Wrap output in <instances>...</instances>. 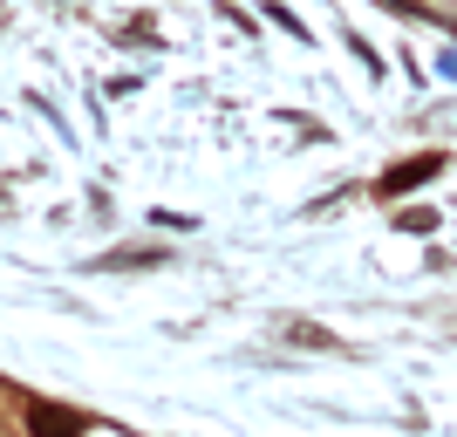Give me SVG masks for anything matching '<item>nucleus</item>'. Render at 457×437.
<instances>
[{"instance_id":"1","label":"nucleus","mask_w":457,"mask_h":437,"mask_svg":"<svg viewBox=\"0 0 457 437\" xmlns=\"http://www.w3.org/2000/svg\"><path fill=\"white\" fill-rule=\"evenodd\" d=\"M21 417H28V437H82L89 431V417L55 397H21Z\"/></svg>"},{"instance_id":"2","label":"nucleus","mask_w":457,"mask_h":437,"mask_svg":"<svg viewBox=\"0 0 457 437\" xmlns=\"http://www.w3.org/2000/svg\"><path fill=\"white\" fill-rule=\"evenodd\" d=\"M437 172H444V151H417V157H403V164H389V172L376 178V191H382V198H403V191L430 185Z\"/></svg>"},{"instance_id":"3","label":"nucleus","mask_w":457,"mask_h":437,"mask_svg":"<svg viewBox=\"0 0 457 437\" xmlns=\"http://www.w3.org/2000/svg\"><path fill=\"white\" fill-rule=\"evenodd\" d=\"M287 342H301V349H342L328 328H314V322H287Z\"/></svg>"},{"instance_id":"4","label":"nucleus","mask_w":457,"mask_h":437,"mask_svg":"<svg viewBox=\"0 0 457 437\" xmlns=\"http://www.w3.org/2000/svg\"><path fill=\"white\" fill-rule=\"evenodd\" d=\"M164 253H151V247H116V253H103V266H157Z\"/></svg>"}]
</instances>
